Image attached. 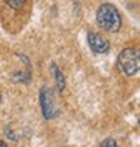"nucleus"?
<instances>
[{
    "label": "nucleus",
    "mask_w": 140,
    "mask_h": 147,
    "mask_svg": "<svg viewBox=\"0 0 140 147\" xmlns=\"http://www.w3.org/2000/svg\"><path fill=\"white\" fill-rule=\"evenodd\" d=\"M97 24L109 33H118L122 27V17L115 5L103 3L97 11Z\"/></svg>",
    "instance_id": "obj_1"
},
{
    "label": "nucleus",
    "mask_w": 140,
    "mask_h": 147,
    "mask_svg": "<svg viewBox=\"0 0 140 147\" xmlns=\"http://www.w3.org/2000/svg\"><path fill=\"white\" fill-rule=\"evenodd\" d=\"M118 66L126 77H134L140 69V53L137 48H125L118 57Z\"/></svg>",
    "instance_id": "obj_2"
},
{
    "label": "nucleus",
    "mask_w": 140,
    "mask_h": 147,
    "mask_svg": "<svg viewBox=\"0 0 140 147\" xmlns=\"http://www.w3.org/2000/svg\"><path fill=\"white\" fill-rule=\"evenodd\" d=\"M39 101H41V110L42 114L47 120L54 119L59 114V108L56 105L54 101V95H53V90L48 87L41 89V93H39Z\"/></svg>",
    "instance_id": "obj_3"
},
{
    "label": "nucleus",
    "mask_w": 140,
    "mask_h": 147,
    "mask_svg": "<svg viewBox=\"0 0 140 147\" xmlns=\"http://www.w3.org/2000/svg\"><path fill=\"white\" fill-rule=\"evenodd\" d=\"M88 44L90 47V50L93 53H97V54H105L110 50V42L104 36L99 35V33L89 32L88 33Z\"/></svg>",
    "instance_id": "obj_4"
},
{
    "label": "nucleus",
    "mask_w": 140,
    "mask_h": 147,
    "mask_svg": "<svg viewBox=\"0 0 140 147\" xmlns=\"http://www.w3.org/2000/svg\"><path fill=\"white\" fill-rule=\"evenodd\" d=\"M51 69H53V75H54V78H56V83H57V89L62 92L65 89V77H63V74L60 72V69L57 68L56 63H51Z\"/></svg>",
    "instance_id": "obj_5"
},
{
    "label": "nucleus",
    "mask_w": 140,
    "mask_h": 147,
    "mask_svg": "<svg viewBox=\"0 0 140 147\" xmlns=\"http://www.w3.org/2000/svg\"><path fill=\"white\" fill-rule=\"evenodd\" d=\"M5 2H6V5H8L9 8H12V9H21L26 0H5Z\"/></svg>",
    "instance_id": "obj_6"
},
{
    "label": "nucleus",
    "mask_w": 140,
    "mask_h": 147,
    "mask_svg": "<svg viewBox=\"0 0 140 147\" xmlns=\"http://www.w3.org/2000/svg\"><path fill=\"white\" fill-rule=\"evenodd\" d=\"M99 147H119V146H118V143L113 138H105L104 141L99 144Z\"/></svg>",
    "instance_id": "obj_7"
},
{
    "label": "nucleus",
    "mask_w": 140,
    "mask_h": 147,
    "mask_svg": "<svg viewBox=\"0 0 140 147\" xmlns=\"http://www.w3.org/2000/svg\"><path fill=\"white\" fill-rule=\"evenodd\" d=\"M0 147H6V144H5L3 141H0Z\"/></svg>",
    "instance_id": "obj_8"
},
{
    "label": "nucleus",
    "mask_w": 140,
    "mask_h": 147,
    "mask_svg": "<svg viewBox=\"0 0 140 147\" xmlns=\"http://www.w3.org/2000/svg\"><path fill=\"white\" fill-rule=\"evenodd\" d=\"M0 104H2V93H0Z\"/></svg>",
    "instance_id": "obj_9"
}]
</instances>
